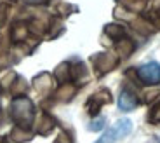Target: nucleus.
Listing matches in <instances>:
<instances>
[{
    "mask_svg": "<svg viewBox=\"0 0 160 143\" xmlns=\"http://www.w3.org/2000/svg\"><path fill=\"white\" fill-rule=\"evenodd\" d=\"M12 115L16 119L18 124L21 126H26V124L32 122L33 117V107L26 98H19L12 103Z\"/></svg>",
    "mask_w": 160,
    "mask_h": 143,
    "instance_id": "nucleus-1",
    "label": "nucleus"
},
{
    "mask_svg": "<svg viewBox=\"0 0 160 143\" xmlns=\"http://www.w3.org/2000/svg\"><path fill=\"white\" fill-rule=\"evenodd\" d=\"M138 73H139V79L143 80L144 84L153 86V84H157L160 80V65L157 63V61H150V63L139 66Z\"/></svg>",
    "mask_w": 160,
    "mask_h": 143,
    "instance_id": "nucleus-2",
    "label": "nucleus"
},
{
    "mask_svg": "<svg viewBox=\"0 0 160 143\" xmlns=\"http://www.w3.org/2000/svg\"><path fill=\"white\" fill-rule=\"evenodd\" d=\"M136 105H138V98L132 94L131 91L125 89V91L120 93V96H118V108L120 110L129 112V110H132V108H136Z\"/></svg>",
    "mask_w": 160,
    "mask_h": 143,
    "instance_id": "nucleus-3",
    "label": "nucleus"
},
{
    "mask_svg": "<svg viewBox=\"0 0 160 143\" xmlns=\"http://www.w3.org/2000/svg\"><path fill=\"white\" fill-rule=\"evenodd\" d=\"M115 129H117V133H118L120 140L125 138V136L131 135V131H132V120L131 119H120V120H117Z\"/></svg>",
    "mask_w": 160,
    "mask_h": 143,
    "instance_id": "nucleus-4",
    "label": "nucleus"
},
{
    "mask_svg": "<svg viewBox=\"0 0 160 143\" xmlns=\"http://www.w3.org/2000/svg\"><path fill=\"white\" fill-rule=\"evenodd\" d=\"M117 140H120V136H118V133H117L115 126H113V127H110L108 131H104V135L101 136L96 143H115Z\"/></svg>",
    "mask_w": 160,
    "mask_h": 143,
    "instance_id": "nucleus-5",
    "label": "nucleus"
},
{
    "mask_svg": "<svg viewBox=\"0 0 160 143\" xmlns=\"http://www.w3.org/2000/svg\"><path fill=\"white\" fill-rule=\"evenodd\" d=\"M104 122H106V119H104V117H99V119L92 120V122L89 124V129H91V131H99V129L104 127Z\"/></svg>",
    "mask_w": 160,
    "mask_h": 143,
    "instance_id": "nucleus-6",
    "label": "nucleus"
},
{
    "mask_svg": "<svg viewBox=\"0 0 160 143\" xmlns=\"http://www.w3.org/2000/svg\"><path fill=\"white\" fill-rule=\"evenodd\" d=\"M32 2H38V0H32Z\"/></svg>",
    "mask_w": 160,
    "mask_h": 143,
    "instance_id": "nucleus-7",
    "label": "nucleus"
}]
</instances>
